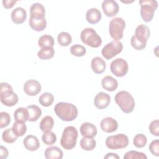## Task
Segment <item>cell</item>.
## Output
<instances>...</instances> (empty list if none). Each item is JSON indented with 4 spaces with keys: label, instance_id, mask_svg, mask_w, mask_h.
<instances>
[{
    "label": "cell",
    "instance_id": "cell-41",
    "mask_svg": "<svg viewBox=\"0 0 159 159\" xmlns=\"http://www.w3.org/2000/svg\"><path fill=\"white\" fill-rule=\"evenodd\" d=\"M149 150L152 155L159 156V140L158 139L153 140L149 145Z\"/></svg>",
    "mask_w": 159,
    "mask_h": 159
},
{
    "label": "cell",
    "instance_id": "cell-42",
    "mask_svg": "<svg viewBox=\"0 0 159 159\" xmlns=\"http://www.w3.org/2000/svg\"><path fill=\"white\" fill-rule=\"evenodd\" d=\"M9 155V152L6 147L1 145L0 147V158L1 159H6Z\"/></svg>",
    "mask_w": 159,
    "mask_h": 159
},
{
    "label": "cell",
    "instance_id": "cell-32",
    "mask_svg": "<svg viewBox=\"0 0 159 159\" xmlns=\"http://www.w3.org/2000/svg\"><path fill=\"white\" fill-rule=\"evenodd\" d=\"M57 40L61 46L66 47L71 43L72 37L68 32H61L58 35Z\"/></svg>",
    "mask_w": 159,
    "mask_h": 159
},
{
    "label": "cell",
    "instance_id": "cell-19",
    "mask_svg": "<svg viewBox=\"0 0 159 159\" xmlns=\"http://www.w3.org/2000/svg\"><path fill=\"white\" fill-rule=\"evenodd\" d=\"M23 143L25 149L31 152L37 150L40 147L39 139L33 135H27L23 140Z\"/></svg>",
    "mask_w": 159,
    "mask_h": 159
},
{
    "label": "cell",
    "instance_id": "cell-9",
    "mask_svg": "<svg viewBox=\"0 0 159 159\" xmlns=\"http://www.w3.org/2000/svg\"><path fill=\"white\" fill-rule=\"evenodd\" d=\"M106 147L111 150H118L125 148L129 144L128 137L124 134L110 135L106 139Z\"/></svg>",
    "mask_w": 159,
    "mask_h": 159
},
{
    "label": "cell",
    "instance_id": "cell-35",
    "mask_svg": "<svg viewBox=\"0 0 159 159\" xmlns=\"http://www.w3.org/2000/svg\"><path fill=\"white\" fill-rule=\"evenodd\" d=\"M86 52V48L81 45L75 44L70 47V53H71V55L75 57H82L85 55Z\"/></svg>",
    "mask_w": 159,
    "mask_h": 159
},
{
    "label": "cell",
    "instance_id": "cell-26",
    "mask_svg": "<svg viewBox=\"0 0 159 159\" xmlns=\"http://www.w3.org/2000/svg\"><path fill=\"white\" fill-rule=\"evenodd\" d=\"M55 50L52 47H46L41 48L38 52L37 56L40 60H48L53 57Z\"/></svg>",
    "mask_w": 159,
    "mask_h": 159
},
{
    "label": "cell",
    "instance_id": "cell-17",
    "mask_svg": "<svg viewBox=\"0 0 159 159\" xmlns=\"http://www.w3.org/2000/svg\"><path fill=\"white\" fill-rule=\"evenodd\" d=\"M80 131L83 137H94L98 133L96 127L92 123L84 122L80 126Z\"/></svg>",
    "mask_w": 159,
    "mask_h": 159
},
{
    "label": "cell",
    "instance_id": "cell-40",
    "mask_svg": "<svg viewBox=\"0 0 159 159\" xmlns=\"http://www.w3.org/2000/svg\"><path fill=\"white\" fill-rule=\"evenodd\" d=\"M150 133L157 137L159 136V120H152L149 124L148 127Z\"/></svg>",
    "mask_w": 159,
    "mask_h": 159
},
{
    "label": "cell",
    "instance_id": "cell-4",
    "mask_svg": "<svg viewBox=\"0 0 159 159\" xmlns=\"http://www.w3.org/2000/svg\"><path fill=\"white\" fill-rule=\"evenodd\" d=\"M0 99L4 106L12 107L18 102L19 98L9 84L2 82L0 85Z\"/></svg>",
    "mask_w": 159,
    "mask_h": 159
},
{
    "label": "cell",
    "instance_id": "cell-22",
    "mask_svg": "<svg viewBox=\"0 0 159 159\" xmlns=\"http://www.w3.org/2000/svg\"><path fill=\"white\" fill-rule=\"evenodd\" d=\"M101 85L104 89L112 92L117 88L118 82L116 79L108 75L102 78L101 81Z\"/></svg>",
    "mask_w": 159,
    "mask_h": 159
},
{
    "label": "cell",
    "instance_id": "cell-37",
    "mask_svg": "<svg viewBox=\"0 0 159 159\" xmlns=\"http://www.w3.org/2000/svg\"><path fill=\"white\" fill-rule=\"evenodd\" d=\"M124 159H147V155L143 152H140L135 150H130L125 153L123 157Z\"/></svg>",
    "mask_w": 159,
    "mask_h": 159
},
{
    "label": "cell",
    "instance_id": "cell-5",
    "mask_svg": "<svg viewBox=\"0 0 159 159\" xmlns=\"http://www.w3.org/2000/svg\"><path fill=\"white\" fill-rule=\"evenodd\" d=\"M78 132L77 129L73 126L66 127L62 133L60 139V144L65 150L73 149L76 144Z\"/></svg>",
    "mask_w": 159,
    "mask_h": 159
},
{
    "label": "cell",
    "instance_id": "cell-21",
    "mask_svg": "<svg viewBox=\"0 0 159 159\" xmlns=\"http://www.w3.org/2000/svg\"><path fill=\"white\" fill-rule=\"evenodd\" d=\"M102 17L101 11L97 8H91L88 9L86 13V19L88 22L91 24H97Z\"/></svg>",
    "mask_w": 159,
    "mask_h": 159
},
{
    "label": "cell",
    "instance_id": "cell-28",
    "mask_svg": "<svg viewBox=\"0 0 159 159\" xmlns=\"http://www.w3.org/2000/svg\"><path fill=\"white\" fill-rule=\"evenodd\" d=\"M14 117L16 121H21L25 122L28 121L29 112L27 108L19 107L14 113Z\"/></svg>",
    "mask_w": 159,
    "mask_h": 159
},
{
    "label": "cell",
    "instance_id": "cell-30",
    "mask_svg": "<svg viewBox=\"0 0 159 159\" xmlns=\"http://www.w3.org/2000/svg\"><path fill=\"white\" fill-rule=\"evenodd\" d=\"M17 136L14 132L12 128H9L3 131L2 134V139L4 142L7 143H12L17 140Z\"/></svg>",
    "mask_w": 159,
    "mask_h": 159
},
{
    "label": "cell",
    "instance_id": "cell-6",
    "mask_svg": "<svg viewBox=\"0 0 159 159\" xmlns=\"http://www.w3.org/2000/svg\"><path fill=\"white\" fill-rule=\"evenodd\" d=\"M140 16L145 22H150L156 9L158 7V2L156 0H140Z\"/></svg>",
    "mask_w": 159,
    "mask_h": 159
},
{
    "label": "cell",
    "instance_id": "cell-12",
    "mask_svg": "<svg viewBox=\"0 0 159 159\" xmlns=\"http://www.w3.org/2000/svg\"><path fill=\"white\" fill-rule=\"evenodd\" d=\"M102 9L104 14L111 17L117 15L119 6L117 2L114 0H104L102 3Z\"/></svg>",
    "mask_w": 159,
    "mask_h": 159
},
{
    "label": "cell",
    "instance_id": "cell-29",
    "mask_svg": "<svg viewBox=\"0 0 159 159\" xmlns=\"http://www.w3.org/2000/svg\"><path fill=\"white\" fill-rule=\"evenodd\" d=\"M12 130L17 137H22L27 132V126L24 122L16 121L13 124Z\"/></svg>",
    "mask_w": 159,
    "mask_h": 159
},
{
    "label": "cell",
    "instance_id": "cell-3",
    "mask_svg": "<svg viewBox=\"0 0 159 159\" xmlns=\"http://www.w3.org/2000/svg\"><path fill=\"white\" fill-rule=\"evenodd\" d=\"M114 100L120 109L124 113H130L135 107V101L132 96L126 91L118 92L115 97Z\"/></svg>",
    "mask_w": 159,
    "mask_h": 159
},
{
    "label": "cell",
    "instance_id": "cell-31",
    "mask_svg": "<svg viewBox=\"0 0 159 159\" xmlns=\"http://www.w3.org/2000/svg\"><path fill=\"white\" fill-rule=\"evenodd\" d=\"M54 101V97L53 94L50 93H44L41 96H40L39 98V103L44 106V107H48L52 104Z\"/></svg>",
    "mask_w": 159,
    "mask_h": 159
},
{
    "label": "cell",
    "instance_id": "cell-14",
    "mask_svg": "<svg viewBox=\"0 0 159 159\" xmlns=\"http://www.w3.org/2000/svg\"><path fill=\"white\" fill-rule=\"evenodd\" d=\"M110 96L104 92L98 93L94 99V106L99 109H104L106 108L110 104Z\"/></svg>",
    "mask_w": 159,
    "mask_h": 159
},
{
    "label": "cell",
    "instance_id": "cell-1",
    "mask_svg": "<svg viewBox=\"0 0 159 159\" xmlns=\"http://www.w3.org/2000/svg\"><path fill=\"white\" fill-rule=\"evenodd\" d=\"M30 18L29 20L30 27L35 31L43 30L47 27V20L45 17V9L39 2L34 3L30 8Z\"/></svg>",
    "mask_w": 159,
    "mask_h": 159
},
{
    "label": "cell",
    "instance_id": "cell-15",
    "mask_svg": "<svg viewBox=\"0 0 159 159\" xmlns=\"http://www.w3.org/2000/svg\"><path fill=\"white\" fill-rule=\"evenodd\" d=\"M100 126L102 130L104 132L111 133L117 130L118 123L114 119L111 117H107L102 119L100 122Z\"/></svg>",
    "mask_w": 159,
    "mask_h": 159
},
{
    "label": "cell",
    "instance_id": "cell-44",
    "mask_svg": "<svg viewBox=\"0 0 159 159\" xmlns=\"http://www.w3.org/2000/svg\"><path fill=\"white\" fill-rule=\"evenodd\" d=\"M104 158H114V159H119L120 157L116 153H108L104 156Z\"/></svg>",
    "mask_w": 159,
    "mask_h": 159
},
{
    "label": "cell",
    "instance_id": "cell-16",
    "mask_svg": "<svg viewBox=\"0 0 159 159\" xmlns=\"http://www.w3.org/2000/svg\"><path fill=\"white\" fill-rule=\"evenodd\" d=\"M150 35V30L149 27L145 24H140L138 25L135 30V35L136 39L139 40L147 43Z\"/></svg>",
    "mask_w": 159,
    "mask_h": 159
},
{
    "label": "cell",
    "instance_id": "cell-27",
    "mask_svg": "<svg viewBox=\"0 0 159 159\" xmlns=\"http://www.w3.org/2000/svg\"><path fill=\"white\" fill-rule=\"evenodd\" d=\"M80 146L84 150H92L96 147V142L92 137H83L80 140Z\"/></svg>",
    "mask_w": 159,
    "mask_h": 159
},
{
    "label": "cell",
    "instance_id": "cell-43",
    "mask_svg": "<svg viewBox=\"0 0 159 159\" xmlns=\"http://www.w3.org/2000/svg\"><path fill=\"white\" fill-rule=\"evenodd\" d=\"M16 2H17V1H13V0H3L2 1L3 6L6 9L12 8Z\"/></svg>",
    "mask_w": 159,
    "mask_h": 159
},
{
    "label": "cell",
    "instance_id": "cell-20",
    "mask_svg": "<svg viewBox=\"0 0 159 159\" xmlns=\"http://www.w3.org/2000/svg\"><path fill=\"white\" fill-rule=\"evenodd\" d=\"M91 66L93 71L96 74L102 73L106 68V61L99 57H96L91 60Z\"/></svg>",
    "mask_w": 159,
    "mask_h": 159
},
{
    "label": "cell",
    "instance_id": "cell-18",
    "mask_svg": "<svg viewBox=\"0 0 159 159\" xmlns=\"http://www.w3.org/2000/svg\"><path fill=\"white\" fill-rule=\"evenodd\" d=\"M11 16L14 23L16 24H20L25 20L27 18V12L24 8L17 7L12 11Z\"/></svg>",
    "mask_w": 159,
    "mask_h": 159
},
{
    "label": "cell",
    "instance_id": "cell-2",
    "mask_svg": "<svg viewBox=\"0 0 159 159\" xmlns=\"http://www.w3.org/2000/svg\"><path fill=\"white\" fill-rule=\"evenodd\" d=\"M54 111L56 115L63 121L70 122L75 120L78 116V109L74 104L68 102H58Z\"/></svg>",
    "mask_w": 159,
    "mask_h": 159
},
{
    "label": "cell",
    "instance_id": "cell-38",
    "mask_svg": "<svg viewBox=\"0 0 159 159\" xmlns=\"http://www.w3.org/2000/svg\"><path fill=\"white\" fill-rule=\"evenodd\" d=\"M0 127L2 129L7 127L11 122V116L6 112H1L0 113Z\"/></svg>",
    "mask_w": 159,
    "mask_h": 159
},
{
    "label": "cell",
    "instance_id": "cell-8",
    "mask_svg": "<svg viewBox=\"0 0 159 159\" xmlns=\"http://www.w3.org/2000/svg\"><path fill=\"white\" fill-rule=\"evenodd\" d=\"M125 27V22L121 17H115L109 22V32L114 40L119 41L123 37L124 30Z\"/></svg>",
    "mask_w": 159,
    "mask_h": 159
},
{
    "label": "cell",
    "instance_id": "cell-33",
    "mask_svg": "<svg viewBox=\"0 0 159 159\" xmlns=\"http://www.w3.org/2000/svg\"><path fill=\"white\" fill-rule=\"evenodd\" d=\"M39 46L41 48L46 47H52L54 46V39L52 36L50 35H43L40 37L38 41Z\"/></svg>",
    "mask_w": 159,
    "mask_h": 159
},
{
    "label": "cell",
    "instance_id": "cell-36",
    "mask_svg": "<svg viewBox=\"0 0 159 159\" xmlns=\"http://www.w3.org/2000/svg\"><path fill=\"white\" fill-rule=\"evenodd\" d=\"M147 142V137L142 134H137L133 140V143L135 147L137 148H143L144 147Z\"/></svg>",
    "mask_w": 159,
    "mask_h": 159
},
{
    "label": "cell",
    "instance_id": "cell-11",
    "mask_svg": "<svg viewBox=\"0 0 159 159\" xmlns=\"http://www.w3.org/2000/svg\"><path fill=\"white\" fill-rule=\"evenodd\" d=\"M111 72L117 77L124 76L128 72L129 66L127 62L123 58H117L113 60L110 65Z\"/></svg>",
    "mask_w": 159,
    "mask_h": 159
},
{
    "label": "cell",
    "instance_id": "cell-23",
    "mask_svg": "<svg viewBox=\"0 0 159 159\" xmlns=\"http://www.w3.org/2000/svg\"><path fill=\"white\" fill-rule=\"evenodd\" d=\"M44 155L47 159H61L63 153L58 147L52 146L46 148Z\"/></svg>",
    "mask_w": 159,
    "mask_h": 159
},
{
    "label": "cell",
    "instance_id": "cell-34",
    "mask_svg": "<svg viewBox=\"0 0 159 159\" xmlns=\"http://www.w3.org/2000/svg\"><path fill=\"white\" fill-rule=\"evenodd\" d=\"M42 140L45 144L47 145H52L56 142L57 135L53 132L51 130L45 132L42 134Z\"/></svg>",
    "mask_w": 159,
    "mask_h": 159
},
{
    "label": "cell",
    "instance_id": "cell-24",
    "mask_svg": "<svg viewBox=\"0 0 159 159\" xmlns=\"http://www.w3.org/2000/svg\"><path fill=\"white\" fill-rule=\"evenodd\" d=\"M29 112L28 121L35 122L37 121L42 115L41 109L37 105H30L26 107Z\"/></svg>",
    "mask_w": 159,
    "mask_h": 159
},
{
    "label": "cell",
    "instance_id": "cell-7",
    "mask_svg": "<svg viewBox=\"0 0 159 159\" xmlns=\"http://www.w3.org/2000/svg\"><path fill=\"white\" fill-rule=\"evenodd\" d=\"M80 37L83 43L93 48H98L102 43L101 37L92 28L84 29L81 32Z\"/></svg>",
    "mask_w": 159,
    "mask_h": 159
},
{
    "label": "cell",
    "instance_id": "cell-13",
    "mask_svg": "<svg viewBox=\"0 0 159 159\" xmlns=\"http://www.w3.org/2000/svg\"><path fill=\"white\" fill-rule=\"evenodd\" d=\"M41 84L36 80L31 79L27 80L24 84V91L29 96H34L41 91Z\"/></svg>",
    "mask_w": 159,
    "mask_h": 159
},
{
    "label": "cell",
    "instance_id": "cell-10",
    "mask_svg": "<svg viewBox=\"0 0 159 159\" xmlns=\"http://www.w3.org/2000/svg\"><path fill=\"white\" fill-rule=\"evenodd\" d=\"M123 50V45L119 41L113 40L107 43L102 49V55L107 60H110L120 53Z\"/></svg>",
    "mask_w": 159,
    "mask_h": 159
},
{
    "label": "cell",
    "instance_id": "cell-25",
    "mask_svg": "<svg viewBox=\"0 0 159 159\" xmlns=\"http://www.w3.org/2000/svg\"><path fill=\"white\" fill-rule=\"evenodd\" d=\"M54 125V120L50 116H46L41 120L39 125L40 129L45 132L50 131L52 129Z\"/></svg>",
    "mask_w": 159,
    "mask_h": 159
},
{
    "label": "cell",
    "instance_id": "cell-39",
    "mask_svg": "<svg viewBox=\"0 0 159 159\" xmlns=\"http://www.w3.org/2000/svg\"><path fill=\"white\" fill-rule=\"evenodd\" d=\"M130 43L133 48H134L137 50H142L146 47L147 43L142 42L139 40L135 38L134 35L131 37L130 39Z\"/></svg>",
    "mask_w": 159,
    "mask_h": 159
}]
</instances>
